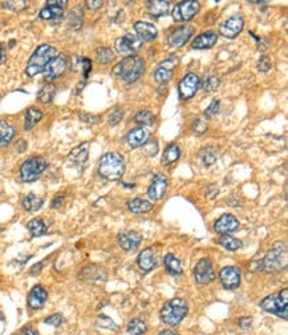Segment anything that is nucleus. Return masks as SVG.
I'll return each instance as SVG.
<instances>
[{
  "label": "nucleus",
  "instance_id": "f257e3e1",
  "mask_svg": "<svg viewBox=\"0 0 288 335\" xmlns=\"http://www.w3.org/2000/svg\"><path fill=\"white\" fill-rule=\"evenodd\" d=\"M125 172V160L120 153L109 152L104 154L99 165V173L101 177L109 181H117Z\"/></svg>",
  "mask_w": 288,
  "mask_h": 335
},
{
  "label": "nucleus",
  "instance_id": "f03ea898",
  "mask_svg": "<svg viewBox=\"0 0 288 335\" xmlns=\"http://www.w3.org/2000/svg\"><path fill=\"white\" fill-rule=\"evenodd\" d=\"M145 61L140 56H128L115 67V73L125 82H134L144 74Z\"/></svg>",
  "mask_w": 288,
  "mask_h": 335
},
{
  "label": "nucleus",
  "instance_id": "7ed1b4c3",
  "mask_svg": "<svg viewBox=\"0 0 288 335\" xmlns=\"http://www.w3.org/2000/svg\"><path fill=\"white\" fill-rule=\"evenodd\" d=\"M188 313L187 302L182 298H174L166 302L159 311V316L163 323L169 324L171 327L178 326Z\"/></svg>",
  "mask_w": 288,
  "mask_h": 335
},
{
  "label": "nucleus",
  "instance_id": "20e7f679",
  "mask_svg": "<svg viewBox=\"0 0 288 335\" xmlns=\"http://www.w3.org/2000/svg\"><path fill=\"white\" fill-rule=\"evenodd\" d=\"M288 252L285 243L277 242L263 258L260 269L266 273H277L287 268Z\"/></svg>",
  "mask_w": 288,
  "mask_h": 335
},
{
  "label": "nucleus",
  "instance_id": "39448f33",
  "mask_svg": "<svg viewBox=\"0 0 288 335\" xmlns=\"http://www.w3.org/2000/svg\"><path fill=\"white\" fill-rule=\"evenodd\" d=\"M56 55V48L49 44H43L31 56L27 64L26 73L30 77H34L36 74L44 72L47 64L51 61Z\"/></svg>",
  "mask_w": 288,
  "mask_h": 335
},
{
  "label": "nucleus",
  "instance_id": "423d86ee",
  "mask_svg": "<svg viewBox=\"0 0 288 335\" xmlns=\"http://www.w3.org/2000/svg\"><path fill=\"white\" fill-rule=\"evenodd\" d=\"M260 307L264 311L275 314L279 318H288V289L277 291L275 294L268 295L260 301Z\"/></svg>",
  "mask_w": 288,
  "mask_h": 335
},
{
  "label": "nucleus",
  "instance_id": "0eeeda50",
  "mask_svg": "<svg viewBox=\"0 0 288 335\" xmlns=\"http://www.w3.org/2000/svg\"><path fill=\"white\" fill-rule=\"evenodd\" d=\"M45 168L47 161L43 157H31L20 166V177L24 183H34L45 171Z\"/></svg>",
  "mask_w": 288,
  "mask_h": 335
},
{
  "label": "nucleus",
  "instance_id": "6e6552de",
  "mask_svg": "<svg viewBox=\"0 0 288 335\" xmlns=\"http://www.w3.org/2000/svg\"><path fill=\"white\" fill-rule=\"evenodd\" d=\"M144 41L141 40L140 37L133 34H126L122 37L117 39L116 41V48L120 55L124 56H133L134 53L138 52L140 48L142 47Z\"/></svg>",
  "mask_w": 288,
  "mask_h": 335
},
{
  "label": "nucleus",
  "instance_id": "1a4fd4ad",
  "mask_svg": "<svg viewBox=\"0 0 288 335\" xmlns=\"http://www.w3.org/2000/svg\"><path fill=\"white\" fill-rule=\"evenodd\" d=\"M200 8L201 6L198 2H193V0L181 2L174 7L171 15L175 22H187V20H191L200 12Z\"/></svg>",
  "mask_w": 288,
  "mask_h": 335
},
{
  "label": "nucleus",
  "instance_id": "9d476101",
  "mask_svg": "<svg viewBox=\"0 0 288 335\" xmlns=\"http://www.w3.org/2000/svg\"><path fill=\"white\" fill-rule=\"evenodd\" d=\"M68 67V59L65 55H57L47 64V67L44 69V77L45 80L51 84L53 80L59 78L61 74L65 72Z\"/></svg>",
  "mask_w": 288,
  "mask_h": 335
},
{
  "label": "nucleus",
  "instance_id": "9b49d317",
  "mask_svg": "<svg viewBox=\"0 0 288 335\" xmlns=\"http://www.w3.org/2000/svg\"><path fill=\"white\" fill-rule=\"evenodd\" d=\"M201 88V78L198 74L196 73H187L185 77L182 78L179 86H178V91H179V97L182 100H188L191 99L198 90Z\"/></svg>",
  "mask_w": 288,
  "mask_h": 335
},
{
  "label": "nucleus",
  "instance_id": "f8f14e48",
  "mask_svg": "<svg viewBox=\"0 0 288 335\" xmlns=\"http://www.w3.org/2000/svg\"><path fill=\"white\" fill-rule=\"evenodd\" d=\"M194 277H196V281L200 285H206V283L213 282L217 278V274H215L211 261L207 260V258L198 261L196 268H194Z\"/></svg>",
  "mask_w": 288,
  "mask_h": 335
},
{
  "label": "nucleus",
  "instance_id": "ddd939ff",
  "mask_svg": "<svg viewBox=\"0 0 288 335\" xmlns=\"http://www.w3.org/2000/svg\"><path fill=\"white\" fill-rule=\"evenodd\" d=\"M219 279H221L222 286L227 290H234L238 289L242 281V274L237 266H225L219 273Z\"/></svg>",
  "mask_w": 288,
  "mask_h": 335
},
{
  "label": "nucleus",
  "instance_id": "4468645a",
  "mask_svg": "<svg viewBox=\"0 0 288 335\" xmlns=\"http://www.w3.org/2000/svg\"><path fill=\"white\" fill-rule=\"evenodd\" d=\"M244 27V20L240 15H235L233 18L227 19L221 27H219V34L226 39H235L238 35L242 32Z\"/></svg>",
  "mask_w": 288,
  "mask_h": 335
},
{
  "label": "nucleus",
  "instance_id": "2eb2a0df",
  "mask_svg": "<svg viewBox=\"0 0 288 335\" xmlns=\"http://www.w3.org/2000/svg\"><path fill=\"white\" fill-rule=\"evenodd\" d=\"M238 229H239V221L237 220V217L233 216V214H229V213L219 217L214 223V230L222 235L234 233Z\"/></svg>",
  "mask_w": 288,
  "mask_h": 335
},
{
  "label": "nucleus",
  "instance_id": "dca6fc26",
  "mask_svg": "<svg viewBox=\"0 0 288 335\" xmlns=\"http://www.w3.org/2000/svg\"><path fill=\"white\" fill-rule=\"evenodd\" d=\"M194 34V28L191 26H182L177 30H174L171 34L169 35V44L171 47H182V45H185L188 40H190V37L193 36Z\"/></svg>",
  "mask_w": 288,
  "mask_h": 335
},
{
  "label": "nucleus",
  "instance_id": "f3484780",
  "mask_svg": "<svg viewBox=\"0 0 288 335\" xmlns=\"http://www.w3.org/2000/svg\"><path fill=\"white\" fill-rule=\"evenodd\" d=\"M117 241H119L120 247H122L126 252H130V250H136L140 246L141 241H142V235L138 231H122L117 237Z\"/></svg>",
  "mask_w": 288,
  "mask_h": 335
},
{
  "label": "nucleus",
  "instance_id": "a211bd4d",
  "mask_svg": "<svg viewBox=\"0 0 288 335\" xmlns=\"http://www.w3.org/2000/svg\"><path fill=\"white\" fill-rule=\"evenodd\" d=\"M167 190V179L163 175H155L152 184L148 189V196L150 200L158 201L165 196Z\"/></svg>",
  "mask_w": 288,
  "mask_h": 335
},
{
  "label": "nucleus",
  "instance_id": "6ab92c4d",
  "mask_svg": "<svg viewBox=\"0 0 288 335\" xmlns=\"http://www.w3.org/2000/svg\"><path fill=\"white\" fill-rule=\"evenodd\" d=\"M47 298H48L47 290L40 285H36L35 287H32V290L28 294V306L34 310L41 309L44 306Z\"/></svg>",
  "mask_w": 288,
  "mask_h": 335
},
{
  "label": "nucleus",
  "instance_id": "aec40b11",
  "mask_svg": "<svg viewBox=\"0 0 288 335\" xmlns=\"http://www.w3.org/2000/svg\"><path fill=\"white\" fill-rule=\"evenodd\" d=\"M134 31L142 41H153L157 39L158 31L153 24L148 22H136L134 23Z\"/></svg>",
  "mask_w": 288,
  "mask_h": 335
},
{
  "label": "nucleus",
  "instance_id": "412c9836",
  "mask_svg": "<svg viewBox=\"0 0 288 335\" xmlns=\"http://www.w3.org/2000/svg\"><path fill=\"white\" fill-rule=\"evenodd\" d=\"M137 264L140 266L141 270L144 272H152L153 269L157 266V257H155L154 250L152 247L142 250L138 257H137Z\"/></svg>",
  "mask_w": 288,
  "mask_h": 335
},
{
  "label": "nucleus",
  "instance_id": "4be33fe9",
  "mask_svg": "<svg viewBox=\"0 0 288 335\" xmlns=\"http://www.w3.org/2000/svg\"><path fill=\"white\" fill-rule=\"evenodd\" d=\"M149 136H150L149 130L140 127L130 130L128 136H126V140H128V144L132 148H138V146L145 145V142L149 140Z\"/></svg>",
  "mask_w": 288,
  "mask_h": 335
},
{
  "label": "nucleus",
  "instance_id": "5701e85b",
  "mask_svg": "<svg viewBox=\"0 0 288 335\" xmlns=\"http://www.w3.org/2000/svg\"><path fill=\"white\" fill-rule=\"evenodd\" d=\"M218 41V35L214 32H205L197 36L191 43V48L194 49H210Z\"/></svg>",
  "mask_w": 288,
  "mask_h": 335
},
{
  "label": "nucleus",
  "instance_id": "b1692460",
  "mask_svg": "<svg viewBox=\"0 0 288 335\" xmlns=\"http://www.w3.org/2000/svg\"><path fill=\"white\" fill-rule=\"evenodd\" d=\"M15 127L6 120H0V146L8 145L15 137Z\"/></svg>",
  "mask_w": 288,
  "mask_h": 335
},
{
  "label": "nucleus",
  "instance_id": "393cba45",
  "mask_svg": "<svg viewBox=\"0 0 288 335\" xmlns=\"http://www.w3.org/2000/svg\"><path fill=\"white\" fill-rule=\"evenodd\" d=\"M148 11L152 16L161 18L170 11V3L162 2V0H152V2H148Z\"/></svg>",
  "mask_w": 288,
  "mask_h": 335
},
{
  "label": "nucleus",
  "instance_id": "a878e982",
  "mask_svg": "<svg viewBox=\"0 0 288 335\" xmlns=\"http://www.w3.org/2000/svg\"><path fill=\"white\" fill-rule=\"evenodd\" d=\"M128 209L132 213L136 214H142V213H148L153 209V204L148 200H142V198H133L128 201Z\"/></svg>",
  "mask_w": 288,
  "mask_h": 335
},
{
  "label": "nucleus",
  "instance_id": "bb28decb",
  "mask_svg": "<svg viewBox=\"0 0 288 335\" xmlns=\"http://www.w3.org/2000/svg\"><path fill=\"white\" fill-rule=\"evenodd\" d=\"M43 204H44V200L36 194L30 193L23 198V208L26 209L27 212H37L39 209H41Z\"/></svg>",
  "mask_w": 288,
  "mask_h": 335
},
{
  "label": "nucleus",
  "instance_id": "cd10ccee",
  "mask_svg": "<svg viewBox=\"0 0 288 335\" xmlns=\"http://www.w3.org/2000/svg\"><path fill=\"white\" fill-rule=\"evenodd\" d=\"M41 119H43V112H41L39 108L31 107V108L27 109L26 124H24V128H26V130L32 129V128H34Z\"/></svg>",
  "mask_w": 288,
  "mask_h": 335
},
{
  "label": "nucleus",
  "instance_id": "c85d7f7f",
  "mask_svg": "<svg viewBox=\"0 0 288 335\" xmlns=\"http://www.w3.org/2000/svg\"><path fill=\"white\" fill-rule=\"evenodd\" d=\"M163 262H165V268H166L169 274H171V276H181L182 274L181 262H179V260H178L174 254H167Z\"/></svg>",
  "mask_w": 288,
  "mask_h": 335
},
{
  "label": "nucleus",
  "instance_id": "c756f323",
  "mask_svg": "<svg viewBox=\"0 0 288 335\" xmlns=\"http://www.w3.org/2000/svg\"><path fill=\"white\" fill-rule=\"evenodd\" d=\"M181 156V150H179V146L177 144H170L166 149H165V152L162 154V164L163 165H170L175 162V161L179 158Z\"/></svg>",
  "mask_w": 288,
  "mask_h": 335
},
{
  "label": "nucleus",
  "instance_id": "7c9ffc66",
  "mask_svg": "<svg viewBox=\"0 0 288 335\" xmlns=\"http://www.w3.org/2000/svg\"><path fill=\"white\" fill-rule=\"evenodd\" d=\"M88 154H89V144L88 142H84L81 145L76 146V148L69 153V158L74 162H85L88 160Z\"/></svg>",
  "mask_w": 288,
  "mask_h": 335
},
{
  "label": "nucleus",
  "instance_id": "2f4dec72",
  "mask_svg": "<svg viewBox=\"0 0 288 335\" xmlns=\"http://www.w3.org/2000/svg\"><path fill=\"white\" fill-rule=\"evenodd\" d=\"M27 229L31 233L32 237H40V235L47 233V225L41 218H34L27 223Z\"/></svg>",
  "mask_w": 288,
  "mask_h": 335
},
{
  "label": "nucleus",
  "instance_id": "473e14b6",
  "mask_svg": "<svg viewBox=\"0 0 288 335\" xmlns=\"http://www.w3.org/2000/svg\"><path fill=\"white\" fill-rule=\"evenodd\" d=\"M218 243L221 246H223L226 250H229V252H237V250H239L240 247L243 246L240 239L235 238V237H231L230 234L222 235L221 238L218 239Z\"/></svg>",
  "mask_w": 288,
  "mask_h": 335
},
{
  "label": "nucleus",
  "instance_id": "72a5a7b5",
  "mask_svg": "<svg viewBox=\"0 0 288 335\" xmlns=\"http://www.w3.org/2000/svg\"><path fill=\"white\" fill-rule=\"evenodd\" d=\"M64 8L59 7V6H49L47 4V7L43 8L40 11V18L44 19V20H52V19L56 18H61L63 16Z\"/></svg>",
  "mask_w": 288,
  "mask_h": 335
},
{
  "label": "nucleus",
  "instance_id": "f704fd0d",
  "mask_svg": "<svg viewBox=\"0 0 288 335\" xmlns=\"http://www.w3.org/2000/svg\"><path fill=\"white\" fill-rule=\"evenodd\" d=\"M126 330H128L130 335H142L148 331V326H146V323L142 319L134 318V319L130 320Z\"/></svg>",
  "mask_w": 288,
  "mask_h": 335
},
{
  "label": "nucleus",
  "instance_id": "c9c22d12",
  "mask_svg": "<svg viewBox=\"0 0 288 335\" xmlns=\"http://www.w3.org/2000/svg\"><path fill=\"white\" fill-rule=\"evenodd\" d=\"M55 95H56V87L53 86V84H49L48 82L47 86L41 88V91L39 92V95H37V99H39V101L43 103V104H49V103L53 100Z\"/></svg>",
  "mask_w": 288,
  "mask_h": 335
},
{
  "label": "nucleus",
  "instance_id": "e433bc0d",
  "mask_svg": "<svg viewBox=\"0 0 288 335\" xmlns=\"http://www.w3.org/2000/svg\"><path fill=\"white\" fill-rule=\"evenodd\" d=\"M200 158L205 166H210V165H213L215 161H217V158H218V154H217V152H215L214 148L209 146V148H205L201 150Z\"/></svg>",
  "mask_w": 288,
  "mask_h": 335
},
{
  "label": "nucleus",
  "instance_id": "4c0bfd02",
  "mask_svg": "<svg viewBox=\"0 0 288 335\" xmlns=\"http://www.w3.org/2000/svg\"><path fill=\"white\" fill-rule=\"evenodd\" d=\"M96 57L100 64H108L115 59V52L109 47H100L96 51Z\"/></svg>",
  "mask_w": 288,
  "mask_h": 335
},
{
  "label": "nucleus",
  "instance_id": "58836bf2",
  "mask_svg": "<svg viewBox=\"0 0 288 335\" xmlns=\"http://www.w3.org/2000/svg\"><path fill=\"white\" fill-rule=\"evenodd\" d=\"M134 120H136L137 124L140 125H144V127H149L154 123V116H153L152 112L149 111H138L137 115L134 116Z\"/></svg>",
  "mask_w": 288,
  "mask_h": 335
},
{
  "label": "nucleus",
  "instance_id": "ea45409f",
  "mask_svg": "<svg viewBox=\"0 0 288 335\" xmlns=\"http://www.w3.org/2000/svg\"><path fill=\"white\" fill-rule=\"evenodd\" d=\"M171 77H173V71L159 64L158 68H157L154 72L155 80L158 82H167L169 80H171Z\"/></svg>",
  "mask_w": 288,
  "mask_h": 335
},
{
  "label": "nucleus",
  "instance_id": "a19ab883",
  "mask_svg": "<svg viewBox=\"0 0 288 335\" xmlns=\"http://www.w3.org/2000/svg\"><path fill=\"white\" fill-rule=\"evenodd\" d=\"M68 22H69V24L73 27V28H78V27L81 26V22H82V10H81V8H80V7L73 8V10H72V12H70Z\"/></svg>",
  "mask_w": 288,
  "mask_h": 335
},
{
  "label": "nucleus",
  "instance_id": "79ce46f5",
  "mask_svg": "<svg viewBox=\"0 0 288 335\" xmlns=\"http://www.w3.org/2000/svg\"><path fill=\"white\" fill-rule=\"evenodd\" d=\"M3 7L12 12H19L28 7V2L26 0H16V2H3Z\"/></svg>",
  "mask_w": 288,
  "mask_h": 335
},
{
  "label": "nucleus",
  "instance_id": "37998d69",
  "mask_svg": "<svg viewBox=\"0 0 288 335\" xmlns=\"http://www.w3.org/2000/svg\"><path fill=\"white\" fill-rule=\"evenodd\" d=\"M97 324L100 326V327L108 328V330H113V331H117L119 330V326L113 322V320L107 315H100L97 318Z\"/></svg>",
  "mask_w": 288,
  "mask_h": 335
},
{
  "label": "nucleus",
  "instance_id": "c03bdc74",
  "mask_svg": "<svg viewBox=\"0 0 288 335\" xmlns=\"http://www.w3.org/2000/svg\"><path fill=\"white\" fill-rule=\"evenodd\" d=\"M219 86H221V81H219V78L217 76H210V77H207L204 82V90L206 92H215V91L218 90Z\"/></svg>",
  "mask_w": 288,
  "mask_h": 335
},
{
  "label": "nucleus",
  "instance_id": "a18cd8bd",
  "mask_svg": "<svg viewBox=\"0 0 288 335\" xmlns=\"http://www.w3.org/2000/svg\"><path fill=\"white\" fill-rule=\"evenodd\" d=\"M219 107H221V101L214 99V100L211 101V104L207 107L206 111H205V116H206L207 119H213V117H215V116L218 115Z\"/></svg>",
  "mask_w": 288,
  "mask_h": 335
},
{
  "label": "nucleus",
  "instance_id": "49530a36",
  "mask_svg": "<svg viewBox=\"0 0 288 335\" xmlns=\"http://www.w3.org/2000/svg\"><path fill=\"white\" fill-rule=\"evenodd\" d=\"M124 117V109L120 108V107H116L113 111L111 112V115H109V124L111 125H117Z\"/></svg>",
  "mask_w": 288,
  "mask_h": 335
},
{
  "label": "nucleus",
  "instance_id": "de8ad7c7",
  "mask_svg": "<svg viewBox=\"0 0 288 335\" xmlns=\"http://www.w3.org/2000/svg\"><path fill=\"white\" fill-rule=\"evenodd\" d=\"M191 129H193V132H194V134H198V136H201V134H204L207 130V124L205 123L202 119H196L194 120V123H193Z\"/></svg>",
  "mask_w": 288,
  "mask_h": 335
},
{
  "label": "nucleus",
  "instance_id": "09e8293b",
  "mask_svg": "<svg viewBox=\"0 0 288 335\" xmlns=\"http://www.w3.org/2000/svg\"><path fill=\"white\" fill-rule=\"evenodd\" d=\"M144 150L148 156H150V157L155 156V154L158 153V142L155 141V140L154 141H150V142H145Z\"/></svg>",
  "mask_w": 288,
  "mask_h": 335
},
{
  "label": "nucleus",
  "instance_id": "8fccbe9b",
  "mask_svg": "<svg viewBox=\"0 0 288 335\" xmlns=\"http://www.w3.org/2000/svg\"><path fill=\"white\" fill-rule=\"evenodd\" d=\"M61 322H63V316H61V314H59V313L52 314L51 316L45 318V320H44V323L51 324V326H60Z\"/></svg>",
  "mask_w": 288,
  "mask_h": 335
},
{
  "label": "nucleus",
  "instance_id": "3c124183",
  "mask_svg": "<svg viewBox=\"0 0 288 335\" xmlns=\"http://www.w3.org/2000/svg\"><path fill=\"white\" fill-rule=\"evenodd\" d=\"M259 71L262 72H267L268 69L271 68V60L270 57H267V56H263V57H260V60H259Z\"/></svg>",
  "mask_w": 288,
  "mask_h": 335
},
{
  "label": "nucleus",
  "instance_id": "603ef678",
  "mask_svg": "<svg viewBox=\"0 0 288 335\" xmlns=\"http://www.w3.org/2000/svg\"><path fill=\"white\" fill-rule=\"evenodd\" d=\"M80 119L84 121V123L88 124H96L99 120H100V116H94V115H89V113H82L80 116Z\"/></svg>",
  "mask_w": 288,
  "mask_h": 335
},
{
  "label": "nucleus",
  "instance_id": "864d4df0",
  "mask_svg": "<svg viewBox=\"0 0 288 335\" xmlns=\"http://www.w3.org/2000/svg\"><path fill=\"white\" fill-rule=\"evenodd\" d=\"M238 324H239V327H242L243 330H247V328L251 327L252 318L251 316H243V318H240V319L238 320Z\"/></svg>",
  "mask_w": 288,
  "mask_h": 335
},
{
  "label": "nucleus",
  "instance_id": "5fc2aeb1",
  "mask_svg": "<svg viewBox=\"0 0 288 335\" xmlns=\"http://www.w3.org/2000/svg\"><path fill=\"white\" fill-rule=\"evenodd\" d=\"M86 7L89 8V10H99V8H101L104 6V2H86Z\"/></svg>",
  "mask_w": 288,
  "mask_h": 335
},
{
  "label": "nucleus",
  "instance_id": "6e6d98bb",
  "mask_svg": "<svg viewBox=\"0 0 288 335\" xmlns=\"http://www.w3.org/2000/svg\"><path fill=\"white\" fill-rule=\"evenodd\" d=\"M63 204H64L63 196H56V197L53 198V201H52V208L57 209V208H60V206H61Z\"/></svg>",
  "mask_w": 288,
  "mask_h": 335
},
{
  "label": "nucleus",
  "instance_id": "4d7b16f0",
  "mask_svg": "<svg viewBox=\"0 0 288 335\" xmlns=\"http://www.w3.org/2000/svg\"><path fill=\"white\" fill-rule=\"evenodd\" d=\"M67 0H48L47 2V4H49V6H59V7H65L67 6Z\"/></svg>",
  "mask_w": 288,
  "mask_h": 335
},
{
  "label": "nucleus",
  "instance_id": "13d9d810",
  "mask_svg": "<svg viewBox=\"0 0 288 335\" xmlns=\"http://www.w3.org/2000/svg\"><path fill=\"white\" fill-rule=\"evenodd\" d=\"M27 141H24V140H20V141H19V144H18V152H24V150H26L27 149Z\"/></svg>",
  "mask_w": 288,
  "mask_h": 335
},
{
  "label": "nucleus",
  "instance_id": "bf43d9fd",
  "mask_svg": "<svg viewBox=\"0 0 288 335\" xmlns=\"http://www.w3.org/2000/svg\"><path fill=\"white\" fill-rule=\"evenodd\" d=\"M6 57H7V55H6V49H4L3 45L0 44V64H3L4 61H6Z\"/></svg>",
  "mask_w": 288,
  "mask_h": 335
},
{
  "label": "nucleus",
  "instance_id": "052dcab7",
  "mask_svg": "<svg viewBox=\"0 0 288 335\" xmlns=\"http://www.w3.org/2000/svg\"><path fill=\"white\" fill-rule=\"evenodd\" d=\"M19 335H39V334H37L36 330H34V328L30 327V328H26V330H23V331Z\"/></svg>",
  "mask_w": 288,
  "mask_h": 335
},
{
  "label": "nucleus",
  "instance_id": "680f3d73",
  "mask_svg": "<svg viewBox=\"0 0 288 335\" xmlns=\"http://www.w3.org/2000/svg\"><path fill=\"white\" fill-rule=\"evenodd\" d=\"M158 335H179V334L175 331H171V330H162Z\"/></svg>",
  "mask_w": 288,
  "mask_h": 335
},
{
  "label": "nucleus",
  "instance_id": "e2e57ef3",
  "mask_svg": "<svg viewBox=\"0 0 288 335\" xmlns=\"http://www.w3.org/2000/svg\"><path fill=\"white\" fill-rule=\"evenodd\" d=\"M0 231H2V227H0Z\"/></svg>",
  "mask_w": 288,
  "mask_h": 335
}]
</instances>
